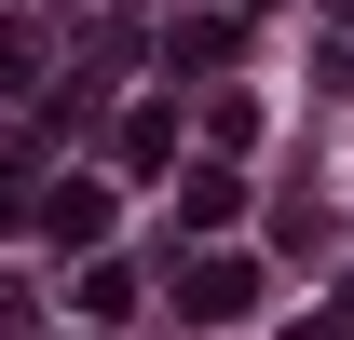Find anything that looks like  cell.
Listing matches in <instances>:
<instances>
[{"mask_svg": "<svg viewBox=\"0 0 354 340\" xmlns=\"http://www.w3.org/2000/svg\"><path fill=\"white\" fill-rule=\"evenodd\" d=\"M245 299H259V272H245V258H191V272H177V313H191V327H232Z\"/></svg>", "mask_w": 354, "mask_h": 340, "instance_id": "1", "label": "cell"}, {"mask_svg": "<svg viewBox=\"0 0 354 340\" xmlns=\"http://www.w3.org/2000/svg\"><path fill=\"white\" fill-rule=\"evenodd\" d=\"M41 232H55V245H95V232H109V191H95V177H55V191H41Z\"/></svg>", "mask_w": 354, "mask_h": 340, "instance_id": "2", "label": "cell"}, {"mask_svg": "<svg viewBox=\"0 0 354 340\" xmlns=\"http://www.w3.org/2000/svg\"><path fill=\"white\" fill-rule=\"evenodd\" d=\"M232 205H245L232 164H191V177H177V218H191V232H232Z\"/></svg>", "mask_w": 354, "mask_h": 340, "instance_id": "3", "label": "cell"}, {"mask_svg": "<svg viewBox=\"0 0 354 340\" xmlns=\"http://www.w3.org/2000/svg\"><path fill=\"white\" fill-rule=\"evenodd\" d=\"M82 313H95V327H123V313H136V272H123V258H95V272H82Z\"/></svg>", "mask_w": 354, "mask_h": 340, "instance_id": "4", "label": "cell"}, {"mask_svg": "<svg viewBox=\"0 0 354 340\" xmlns=\"http://www.w3.org/2000/svg\"><path fill=\"white\" fill-rule=\"evenodd\" d=\"M123 164H136V177H164V164H177V123H164V109H136V123H123Z\"/></svg>", "mask_w": 354, "mask_h": 340, "instance_id": "5", "label": "cell"}, {"mask_svg": "<svg viewBox=\"0 0 354 340\" xmlns=\"http://www.w3.org/2000/svg\"><path fill=\"white\" fill-rule=\"evenodd\" d=\"M300 340H327V327H300Z\"/></svg>", "mask_w": 354, "mask_h": 340, "instance_id": "6", "label": "cell"}]
</instances>
